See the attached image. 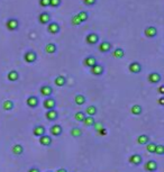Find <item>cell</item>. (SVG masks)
Returning a JSON list of instances; mask_svg holds the SVG:
<instances>
[{"label":"cell","instance_id":"cell-1","mask_svg":"<svg viewBox=\"0 0 164 172\" xmlns=\"http://www.w3.org/2000/svg\"><path fill=\"white\" fill-rule=\"evenodd\" d=\"M19 20L17 18H9L6 21V27L10 32H16L19 28Z\"/></svg>","mask_w":164,"mask_h":172},{"label":"cell","instance_id":"cell-2","mask_svg":"<svg viewBox=\"0 0 164 172\" xmlns=\"http://www.w3.org/2000/svg\"><path fill=\"white\" fill-rule=\"evenodd\" d=\"M36 60H37L36 52L32 51V50L25 52V54H24V61H25L26 63H35Z\"/></svg>","mask_w":164,"mask_h":172},{"label":"cell","instance_id":"cell-3","mask_svg":"<svg viewBox=\"0 0 164 172\" xmlns=\"http://www.w3.org/2000/svg\"><path fill=\"white\" fill-rule=\"evenodd\" d=\"M43 107L46 110H52V109H55L56 107V101L53 97H47L45 98V100L43 101Z\"/></svg>","mask_w":164,"mask_h":172},{"label":"cell","instance_id":"cell-4","mask_svg":"<svg viewBox=\"0 0 164 172\" xmlns=\"http://www.w3.org/2000/svg\"><path fill=\"white\" fill-rule=\"evenodd\" d=\"M61 31V27L57 24L56 21H50L47 24V32L52 34V35H56Z\"/></svg>","mask_w":164,"mask_h":172},{"label":"cell","instance_id":"cell-5","mask_svg":"<svg viewBox=\"0 0 164 172\" xmlns=\"http://www.w3.org/2000/svg\"><path fill=\"white\" fill-rule=\"evenodd\" d=\"M86 42L89 45H96L99 43V35L97 33H89L86 36Z\"/></svg>","mask_w":164,"mask_h":172},{"label":"cell","instance_id":"cell-6","mask_svg":"<svg viewBox=\"0 0 164 172\" xmlns=\"http://www.w3.org/2000/svg\"><path fill=\"white\" fill-rule=\"evenodd\" d=\"M128 70L133 74H138V73L142 72V65L137 61H134V62H132L128 65Z\"/></svg>","mask_w":164,"mask_h":172},{"label":"cell","instance_id":"cell-7","mask_svg":"<svg viewBox=\"0 0 164 172\" xmlns=\"http://www.w3.org/2000/svg\"><path fill=\"white\" fill-rule=\"evenodd\" d=\"M50 133L52 136H55V137H58V136H61L62 133H63V128L61 125H58V124H54V125H52L50 128Z\"/></svg>","mask_w":164,"mask_h":172},{"label":"cell","instance_id":"cell-8","mask_svg":"<svg viewBox=\"0 0 164 172\" xmlns=\"http://www.w3.org/2000/svg\"><path fill=\"white\" fill-rule=\"evenodd\" d=\"M144 35L147 38H154L158 36V29L154 26H147L144 29Z\"/></svg>","mask_w":164,"mask_h":172},{"label":"cell","instance_id":"cell-9","mask_svg":"<svg viewBox=\"0 0 164 172\" xmlns=\"http://www.w3.org/2000/svg\"><path fill=\"white\" fill-rule=\"evenodd\" d=\"M128 162L132 164V166H140L142 164V162H143V158H142V155L140 154H133L129 156V159H128Z\"/></svg>","mask_w":164,"mask_h":172},{"label":"cell","instance_id":"cell-10","mask_svg":"<svg viewBox=\"0 0 164 172\" xmlns=\"http://www.w3.org/2000/svg\"><path fill=\"white\" fill-rule=\"evenodd\" d=\"M147 80L152 84H156V83H158L162 80V76H161V74L158 72H151L148 74V76H147Z\"/></svg>","mask_w":164,"mask_h":172},{"label":"cell","instance_id":"cell-11","mask_svg":"<svg viewBox=\"0 0 164 172\" xmlns=\"http://www.w3.org/2000/svg\"><path fill=\"white\" fill-rule=\"evenodd\" d=\"M144 169L147 172H155L158 170V163L154 160H148L146 161V163L144 164Z\"/></svg>","mask_w":164,"mask_h":172},{"label":"cell","instance_id":"cell-12","mask_svg":"<svg viewBox=\"0 0 164 172\" xmlns=\"http://www.w3.org/2000/svg\"><path fill=\"white\" fill-rule=\"evenodd\" d=\"M38 103H39V99H38V97L36 96H31V97H28L27 99H26V105L29 107V108H36L38 106Z\"/></svg>","mask_w":164,"mask_h":172},{"label":"cell","instance_id":"cell-13","mask_svg":"<svg viewBox=\"0 0 164 172\" xmlns=\"http://www.w3.org/2000/svg\"><path fill=\"white\" fill-rule=\"evenodd\" d=\"M39 93L43 96V97H45V98L51 97V96L53 95V88H52L51 86L44 84V86H42V87H41V89H39Z\"/></svg>","mask_w":164,"mask_h":172},{"label":"cell","instance_id":"cell-14","mask_svg":"<svg viewBox=\"0 0 164 172\" xmlns=\"http://www.w3.org/2000/svg\"><path fill=\"white\" fill-rule=\"evenodd\" d=\"M38 142H39V144L42 145V146H51L52 145V137H51L50 135H43V136H41V137H38Z\"/></svg>","mask_w":164,"mask_h":172},{"label":"cell","instance_id":"cell-15","mask_svg":"<svg viewBox=\"0 0 164 172\" xmlns=\"http://www.w3.org/2000/svg\"><path fill=\"white\" fill-rule=\"evenodd\" d=\"M33 134H34V136H36V137H41V136H43L46 134V129L43 125H36V126H34L33 128Z\"/></svg>","mask_w":164,"mask_h":172},{"label":"cell","instance_id":"cell-16","mask_svg":"<svg viewBox=\"0 0 164 172\" xmlns=\"http://www.w3.org/2000/svg\"><path fill=\"white\" fill-rule=\"evenodd\" d=\"M90 69H91V73L96 76H101V74H103V72H105V68H103L101 64H98V63L96 64V65H93L92 68H90Z\"/></svg>","mask_w":164,"mask_h":172},{"label":"cell","instance_id":"cell-17","mask_svg":"<svg viewBox=\"0 0 164 172\" xmlns=\"http://www.w3.org/2000/svg\"><path fill=\"white\" fill-rule=\"evenodd\" d=\"M38 21L43 25H46L51 21V15L47 11H43L42 14H39L38 16Z\"/></svg>","mask_w":164,"mask_h":172},{"label":"cell","instance_id":"cell-18","mask_svg":"<svg viewBox=\"0 0 164 172\" xmlns=\"http://www.w3.org/2000/svg\"><path fill=\"white\" fill-rule=\"evenodd\" d=\"M96 64H97V59L92 55H89L83 60V65L87 66V68H92Z\"/></svg>","mask_w":164,"mask_h":172},{"label":"cell","instance_id":"cell-19","mask_svg":"<svg viewBox=\"0 0 164 172\" xmlns=\"http://www.w3.org/2000/svg\"><path fill=\"white\" fill-rule=\"evenodd\" d=\"M111 47H113V45L110 42H108V41H103V42H101L100 45H99V51L101 53H108V52L111 50Z\"/></svg>","mask_w":164,"mask_h":172},{"label":"cell","instance_id":"cell-20","mask_svg":"<svg viewBox=\"0 0 164 172\" xmlns=\"http://www.w3.org/2000/svg\"><path fill=\"white\" fill-rule=\"evenodd\" d=\"M45 117H46V119H47V121H54L58 118V113H57L55 109L47 110V111H46V114H45Z\"/></svg>","mask_w":164,"mask_h":172},{"label":"cell","instance_id":"cell-21","mask_svg":"<svg viewBox=\"0 0 164 172\" xmlns=\"http://www.w3.org/2000/svg\"><path fill=\"white\" fill-rule=\"evenodd\" d=\"M7 79H8L9 81H11V82H16V81L19 79L18 71H16V70L9 71V72H8V74H7Z\"/></svg>","mask_w":164,"mask_h":172},{"label":"cell","instance_id":"cell-22","mask_svg":"<svg viewBox=\"0 0 164 172\" xmlns=\"http://www.w3.org/2000/svg\"><path fill=\"white\" fill-rule=\"evenodd\" d=\"M148 142H150L148 135H146V134H140V135L137 136V143H138L139 145H146Z\"/></svg>","mask_w":164,"mask_h":172},{"label":"cell","instance_id":"cell-23","mask_svg":"<svg viewBox=\"0 0 164 172\" xmlns=\"http://www.w3.org/2000/svg\"><path fill=\"white\" fill-rule=\"evenodd\" d=\"M11 152L15 155H21L24 153V146L21 144H15L13 147H11Z\"/></svg>","mask_w":164,"mask_h":172},{"label":"cell","instance_id":"cell-24","mask_svg":"<svg viewBox=\"0 0 164 172\" xmlns=\"http://www.w3.org/2000/svg\"><path fill=\"white\" fill-rule=\"evenodd\" d=\"M57 51V46L54 43H47L45 46V52L48 54H54Z\"/></svg>","mask_w":164,"mask_h":172},{"label":"cell","instance_id":"cell-25","mask_svg":"<svg viewBox=\"0 0 164 172\" xmlns=\"http://www.w3.org/2000/svg\"><path fill=\"white\" fill-rule=\"evenodd\" d=\"M70 134H71V136H72V137L78 138V137H81L82 135H83V132H82L81 128L73 127L72 129H71V131H70Z\"/></svg>","mask_w":164,"mask_h":172},{"label":"cell","instance_id":"cell-26","mask_svg":"<svg viewBox=\"0 0 164 172\" xmlns=\"http://www.w3.org/2000/svg\"><path fill=\"white\" fill-rule=\"evenodd\" d=\"M130 113L133 115H135V116H139L143 113V108H142L140 105H133L132 108H130Z\"/></svg>","mask_w":164,"mask_h":172},{"label":"cell","instance_id":"cell-27","mask_svg":"<svg viewBox=\"0 0 164 172\" xmlns=\"http://www.w3.org/2000/svg\"><path fill=\"white\" fill-rule=\"evenodd\" d=\"M76 16H78V18L80 19L81 24L82 23H86L89 19V13L88 11H86V10H81L79 14H76Z\"/></svg>","mask_w":164,"mask_h":172},{"label":"cell","instance_id":"cell-28","mask_svg":"<svg viewBox=\"0 0 164 172\" xmlns=\"http://www.w3.org/2000/svg\"><path fill=\"white\" fill-rule=\"evenodd\" d=\"M113 56L115 59H123V57L125 56V51L123 49H120V47H117L113 52Z\"/></svg>","mask_w":164,"mask_h":172},{"label":"cell","instance_id":"cell-29","mask_svg":"<svg viewBox=\"0 0 164 172\" xmlns=\"http://www.w3.org/2000/svg\"><path fill=\"white\" fill-rule=\"evenodd\" d=\"M97 111H98V109L96 106H88L87 108H86V111H84V114L87 115V116H91V117H93L96 114H97Z\"/></svg>","mask_w":164,"mask_h":172},{"label":"cell","instance_id":"cell-30","mask_svg":"<svg viewBox=\"0 0 164 172\" xmlns=\"http://www.w3.org/2000/svg\"><path fill=\"white\" fill-rule=\"evenodd\" d=\"M54 83L56 84L57 87H63L66 83V78L63 76H57L55 78V80H54Z\"/></svg>","mask_w":164,"mask_h":172},{"label":"cell","instance_id":"cell-31","mask_svg":"<svg viewBox=\"0 0 164 172\" xmlns=\"http://www.w3.org/2000/svg\"><path fill=\"white\" fill-rule=\"evenodd\" d=\"M83 124H84V126H87V127H91V126H93L95 125V118L93 117H91V116H86V118H84V121H82Z\"/></svg>","mask_w":164,"mask_h":172},{"label":"cell","instance_id":"cell-32","mask_svg":"<svg viewBox=\"0 0 164 172\" xmlns=\"http://www.w3.org/2000/svg\"><path fill=\"white\" fill-rule=\"evenodd\" d=\"M86 97L83 95H81V93H79V95H76V97H74V103H76V105H79V106H81V105H83V103H86Z\"/></svg>","mask_w":164,"mask_h":172},{"label":"cell","instance_id":"cell-33","mask_svg":"<svg viewBox=\"0 0 164 172\" xmlns=\"http://www.w3.org/2000/svg\"><path fill=\"white\" fill-rule=\"evenodd\" d=\"M2 109L6 111H10L14 109V102L11 100H5L2 102Z\"/></svg>","mask_w":164,"mask_h":172},{"label":"cell","instance_id":"cell-34","mask_svg":"<svg viewBox=\"0 0 164 172\" xmlns=\"http://www.w3.org/2000/svg\"><path fill=\"white\" fill-rule=\"evenodd\" d=\"M86 116L87 115L84 114V111H76V114H74V119L76 121H83L84 118H86Z\"/></svg>","mask_w":164,"mask_h":172},{"label":"cell","instance_id":"cell-35","mask_svg":"<svg viewBox=\"0 0 164 172\" xmlns=\"http://www.w3.org/2000/svg\"><path fill=\"white\" fill-rule=\"evenodd\" d=\"M155 147H156V144L154 142H148L146 144V150L148 153H154L155 152Z\"/></svg>","mask_w":164,"mask_h":172},{"label":"cell","instance_id":"cell-36","mask_svg":"<svg viewBox=\"0 0 164 172\" xmlns=\"http://www.w3.org/2000/svg\"><path fill=\"white\" fill-rule=\"evenodd\" d=\"M155 154L158 155H164V145L162 144H156V147H155Z\"/></svg>","mask_w":164,"mask_h":172},{"label":"cell","instance_id":"cell-37","mask_svg":"<svg viewBox=\"0 0 164 172\" xmlns=\"http://www.w3.org/2000/svg\"><path fill=\"white\" fill-rule=\"evenodd\" d=\"M61 4H62V0H50V7L52 8H57L61 6Z\"/></svg>","mask_w":164,"mask_h":172},{"label":"cell","instance_id":"cell-38","mask_svg":"<svg viewBox=\"0 0 164 172\" xmlns=\"http://www.w3.org/2000/svg\"><path fill=\"white\" fill-rule=\"evenodd\" d=\"M71 24L73 26H79L81 25V21H80V19L78 18V16L74 15V16H72V18H71Z\"/></svg>","mask_w":164,"mask_h":172},{"label":"cell","instance_id":"cell-39","mask_svg":"<svg viewBox=\"0 0 164 172\" xmlns=\"http://www.w3.org/2000/svg\"><path fill=\"white\" fill-rule=\"evenodd\" d=\"M83 4L86 6H95L97 4V0H83Z\"/></svg>","mask_w":164,"mask_h":172},{"label":"cell","instance_id":"cell-40","mask_svg":"<svg viewBox=\"0 0 164 172\" xmlns=\"http://www.w3.org/2000/svg\"><path fill=\"white\" fill-rule=\"evenodd\" d=\"M39 5L42 7H50V0H39Z\"/></svg>","mask_w":164,"mask_h":172},{"label":"cell","instance_id":"cell-41","mask_svg":"<svg viewBox=\"0 0 164 172\" xmlns=\"http://www.w3.org/2000/svg\"><path fill=\"white\" fill-rule=\"evenodd\" d=\"M93 126H95V128H96V131H97V132H99L101 128H103V125H102L101 123H97V121L95 123V125H93Z\"/></svg>","mask_w":164,"mask_h":172},{"label":"cell","instance_id":"cell-42","mask_svg":"<svg viewBox=\"0 0 164 172\" xmlns=\"http://www.w3.org/2000/svg\"><path fill=\"white\" fill-rule=\"evenodd\" d=\"M98 133L100 134V135H107V129H106L105 127L101 128V129L99 131V132H98Z\"/></svg>","mask_w":164,"mask_h":172},{"label":"cell","instance_id":"cell-43","mask_svg":"<svg viewBox=\"0 0 164 172\" xmlns=\"http://www.w3.org/2000/svg\"><path fill=\"white\" fill-rule=\"evenodd\" d=\"M28 172H41V171H39V169H38V168H36V166H33V168H31V169L28 170Z\"/></svg>","mask_w":164,"mask_h":172},{"label":"cell","instance_id":"cell-44","mask_svg":"<svg viewBox=\"0 0 164 172\" xmlns=\"http://www.w3.org/2000/svg\"><path fill=\"white\" fill-rule=\"evenodd\" d=\"M158 92H160L161 95H164V84L160 86V88H158Z\"/></svg>","mask_w":164,"mask_h":172},{"label":"cell","instance_id":"cell-45","mask_svg":"<svg viewBox=\"0 0 164 172\" xmlns=\"http://www.w3.org/2000/svg\"><path fill=\"white\" fill-rule=\"evenodd\" d=\"M158 105H160V106H164V97H161V98L158 99Z\"/></svg>","mask_w":164,"mask_h":172},{"label":"cell","instance_id":"cell-46","mask_svg":"<svg viewBox=\"0 0 164 172\" xmlns=\"http://www.w3.org/2000/svg\"><path fill=\"white\" fill-rule=\"evenodd\" d=\"M56 172H68L66 169H64V168H60V169H57Z\"/></svg>","mask_w":164,"mask_h":172},{"label":"cell","instance_id":"cell-47","mask_svg":"<svg viewBox=\"0 0 164 172\" xmlns=\"http://www.w3.org/2000/svg\"><path fill=\"white\" fill-rule=\"evenodd\" d=\"M47 172H52V171H47Z\"/></svg>","mask_w":164,"mask_h":172}]
</instances>
